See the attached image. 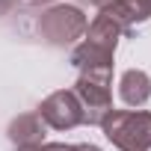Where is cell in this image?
Listing matches in <instances>:
<instances>
[{
    "label": "cell",
    "instance_id": "cell-1",
    "mask_svg": "<svg viewBox=\"0 0 151 151\" xmlns=\"http://www.w3.org/2000/svg\"><path fill=\"white\" fill-rule=\"evenodd\" d=\"M101 130L122 151H151V113L145 110H110Z\"/></svg>",
    "mask_w": 151,
    "mask_h": 151
},
{
    "label": "cell",
    "instance_id": "cell-14",
    "mask_svg": "<svg viewBox=\"0 0 151 151\" xmlns=\"http://www.w3.org/2000/svg\"><path fill=\"white\" fill-rule=\"evenodd\" d=\"M18 151H42V145H21Z\"/></svg>",
    "mask_w": 151,
    "mask_h": 151
},
{
    "label": "cell",
    "instance_id": "cell-5",
    "mask_svg": "<svg viewBox=\"0 0 151 151\" xmlns=\"http://www.w3.org/2000/svg\"><path fill=\"white\" fill-rule=\"evenodd\" d=\"M71 65L80 68V74H113V50H104L83 39L71 50Z\"/></svg>",
    "mask_w": 151,
    "mask_h": 151
},
{
    "label": "cell",
    "instance_id": "cell-7",
    "mask_svg": "<svg viewBox=\"0 0 151 151\" xmlns=\"http://www.w3.org/2000/svg\"><path fill=\"white\" fill-rule=\"evenodd\" d=\"M101 12H107L113 21H119L122 30L127 33L133 24H142L151 18V0H116L113 6H107Z\"/></svg>",
    "mask_w": 151,
    "mask_h": 151
},
{
    "label": "cell",
    "instance_id": "cell-12",
    "mask_svg": "<svg viewBox=\"0 0 151 151\" xmlns=\"http://www.w3.org/2000/svg\"><path fill=\"white\" fill-rule=\"evenodd\" d=\"M89 3H95L98 9H107V6H113V3H116V0H89Z\"/></svg>",
    "mask_w": 151,
    "mask_h": 151
},
{
    "label": "cell",
    "instance_id": "cell-6",
    "mask_svg": "<svg viewBox=\"0 0 151 151\" xmlns=\"http://www.w3.org/2000/svg\"><path fill=\"white\" fill-rule=\"evenodd\" d=\"M9 139L21 148V145H42V139H45V122H42V116L39 113H24V116H18V119H12L9 122Z\"/></svg>",
    "mask_w": 151,
    "mask_h": 151
},
{
    "label": "cell",
    "instance_id": "cell-11",
    "mask_svg": "<svg viewBox=\"0 0 151 151\" xmlns=\"http://www.w3.org/2000/svg\"><path fill=\"white\" fill-rule=\"evenodd\" d=\"M15 3H18V0H0V18H3V15H9V12L15 9Z\"/></svg>",
    "mask_w": 151,
    "mask_h": 151
},
{
    "label": "cell",
    "instance_id": "cell-10",
    "mask_svg": "<svg viewBox=\"0 0 151 151\" xmlns=\"http://www.w3.org/2000/svg\"><path fill=\"white\" fill-rule=\"evenodd\" d=\"M42 151H74V145H62V142H42Z\"/></svg>",
    "mask_w": 151,
    "mask_h": 151
},
{
    "label": "cell",
    "instance_id": "cell-9",
    "mask_svg": "<svg viewBox=\"0 0 151 151\" xmlns=\"http://www.w3.org/2000/svg\"><path fill=\"white\" fill-rule=\"evenodd\" d=\"M119 95L127 107H142L148 98H151V80H148V74L145 71H124L122 74V83H119Z\"/></svg>",
    "mask_w": 151,
    "mask_h": 151
},
{
    "label": "cell",
    "instance_id": "cell-4",
    "mask_svg": "<svg viewBox=\"0 0 151 151\" xmlns=\"http://www.w3.org/2000/svg\"><path fill=\"white\" fill-rule=\"evenodd\" d=\"M39 116L53 130H71V127H77V124L86 122L83 107H80L77 95H74L71 89H59V92L47 95L42 101V107H39Z\"/></svg>",
    "mask_w": 151,
    "mask_h": 151
},
{
    "label": "cell",
    "instance_id": "cell-2",
    "mask_svg": "<svg viewBox=\"0 0 151 151\" xmlns=\"http://www.w3.org/2000/svg\"><path fill=\"white\" fill-rule=\"evenodd\" d=\"M86 15L83 9L71 6V3H59V6H50L42 12L36 30L42 33V39H47L50 45H71L77 42L83 33H86Z\"/></svg>",
    "mask_w": 151,
    "mask_h": 151
},
{
    "label": "cell",
    "instance_id": "cell-3",
    "mask_svg": "<svg viewBox=\"0 0 151 151\" xmlns=\"http://www.w3.org/2000/svg\"><path fill=\"white\" fill-rule=\"evenodd\" d=\"M110 83H113V74H80L77 83H74V95H77L80 107H83V116L89 124H101L104 116L113 110V92H110Z\"/></svg>",
    "mask_w": 151,
    "mask_h": 151
},
{
    "label": "cell",
    "instance_id": "cell-13",
    "mask_svg": "<svg viewBox=\"0 0 151 151\" xmlns=\"http://www.w3.org/2000/svg\"><path fill=\"white\" fill-rule=\"evenodd\" d=\"M74 151H101L98 145H74Z\"/></svg>",
    "mask_w": 151,
    "mask_h": 151
},
{
    "label": "cell",
    "instance_id": "cell-8",
    "mask_svg": "<svg viewBox=\"0 0 151 151\" xmlns=\"http://www.w3.org/2000/svg\"><path fill=\"white\" fill-rule=\"evenodd\" d=\"M122 36H124L122 24L113 21L107 12H101V15L86 27V42H92V45H98V47H104V50H113V53H116V45H119Z\"/></svg>",
    "mask_w": 151,
    "mask_h": 151
}]
</instances>
